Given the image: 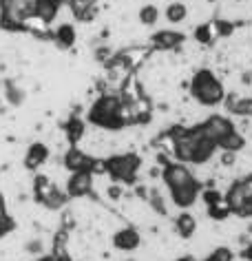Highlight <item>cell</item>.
<instances>
[{"label":"cell","mask_w":252,"mask_h":261,"mask_svg":"<svg viewBox=\"0 0 252 261\" xmlns=\"http://www.w3.org/2000/svg\"><path fill=\"white\" fill-rule=\"evenodd\" d=\"M190 93L197 102H202L204 107H215L223 100V84L217 80V75L212 71H197L190 84Z\"/></svg>","instance_id":"cell-1"},{"label":"cell","mask_w":252,"mask_h":261,"mask_svg":"<svg viewBox=\"0 0 252 261\" xmlns=\"http://www.w3.org/2000/svg\"><path fill=\"white\" fill-rule=\"evenodd\" d=\"M91 122L102 128H120L122 124H124V120H122V100L115 95L100 97V100L93 104Z\"/></svg>","instance_id":"cell-2"},{"label":"cell","mask_w":252,"mask_h":261,"mask_svg":"<svg viewBox=\"0 0 252 261\" xmlns=\"http://www.w3.org/2000/svg\"><path fill=\"white\" fill-rule=\"evenodd\" d=\"M38 0H0V16L5 27H18L36 16Z\"/></svg>","instance_id":"cell-3"},{"label":"cell","mask_w":252,"mask_h":261,"mask_svg":"<svg viewBox=\"0 0 252 261\" xmlns=\"http://www.w3.org/2000/svg\"><path fill=\"white\" fill-rule=\"evenodd\" d=\"M139 164H142L139 158L133 153L115 155V158L104 162V171L111 175L115 181H126V184H131V181H135V177H137Z\"/></svg>","instance_id":"cell-4"},{"label":"cell","mask_w":252,"mask_h":261,"mask_svg":"<svg viewBox=\"0 0 252 261\" xmlns=\"http://www.w3.org/2000/svg\"><path fill=\"white\" fill-rule=\"evenodd\" d=\"M232 130H235V126L221 115H210L208 120L199 126V133H202L206 140L215 142V144H219V142H221L228 133H232Z\"/></svg>","instance_id":"cell-5"},{"label":"cell","mask_w":252,"mask_h":261,"mask_svg":"<svg viewBox=\"0 0 252 261\" xmlns=\"http://www.w3.org/2000/svg\"><path fill=\"white\" fill-rule=\"evenodd\" d=\"M62 164H64V168H67V171H71V173H82V171H95V164H98V162H95L91 155H87L84 151H80V148L77 146H71L67 153H64V160H62Z\"/></svg>","instance_id":"cell-6"},{"label":"cell","mask_w":252,"mask_h":261,"mask_svg":"<svg viewBox=\"0 0 252 261\" xmlns=\"http://www.w3.org/2000/svg\"><path fill=\"white\" fill-rule=\"evenodd\" d=\"M113 248L120 252H135L142 246V234L135 230V228H120V230L113 232Z\"/></svg>","instance_id":"cell-7"},{"label":"cell","mask_w":252,"mask_h":261,"mask_svg":"<svg viewBox=\"0 0 252 261\" xmlns=\"http://www.w3.org/2000/svg\"><path fill=\"white\" fill-rule=\"evenodd\" d=\"M93 191V175L89 171L82 173H71L67 181V197H87Z\"/></svg>","instance_id":"cell-8"},{"label":"cell","mask_w":252,"mask_h":261,"mask_svg":"<svg viewBox=\"0 0 252 261\" xmlns=\"http://www.w3.org/2000/svg\"><path fill=\"white\" fill-rule=\"evenodd\" d=\"M161 177H164V184L168 186V191L179 188V186H184V184H188V181L195 179L192 173L188 171V166H184V164H166Z\"/></svg>","instance_id":"cell-9"},{"label":"cell","mask_w":252,"mask_h":261,"mask_svg":"<svg viewBox=\"0 0 252 261\" xmlns=\"http://www.w3.org/2000/svg\"><path fill=\"white\" fill-rule=\"evenodd\" d=\"M197 197H199L197 179H192V181H188V184H184L179 188H173L171 191V199H173V204H175L177 208H190L197 201Z\"/></svg>","instance_id":"cell-10"},{"label":"cell","mask_w":252,"mask_h":261,"mask_svg":"<svg viewBox=\"0 0 252 261\" xmlns=\"http://www.w3.org/2000/svg\"><path fill=\"white\" fill-rule=\"evenodd\" d=\"M49 158V148L47 144H42V142H36V144H31L27 148V155H24V166L29 168V171H36V168H40L44 162Z\"/></svg>","instance_id":"cell-11"},{"label":"cell","mask_w":252,"mask_h":261,"mask_svg":"<svg viewBox=\"0 0 252 261\" xmlns=\"http://www.w3.org/2000/svg\"><path fill=\"white\" fill-rule=\"evenodd\" d=\"M175 230H177L179 237L190 239L192 234L197 232V219H195V215H190V213H179L177 217H175Z\"/></svg>","instance_id":"cell-12"},{"label":"cell","mask_w":252,"mask_h":261,"mask_svg":"<svg viewBox=\"0 0 252 261\" xmlns=\"http://www.w3.org/2000/svg\"><path fill=\"white\" fill-rule=\"evenodd\" d=\"M60 11V3L58 0H38V7H36V16L40 18V22L47 27L49 22H53V18Z\"/></svg>","instance_id":"cell-13"},{"label":"cell","mask_w":252,"mask_h":261,"mask_svg":"<svg viewBox=\"0 0 252 261\" xmlns=\"http://www.w3.org/2000/svg\"><path fill=\"white\" fill-rule=\"evenodd\" d=\"M184 36L182 34H175V31H159V34L153 36V44L157 49H173L177 44H182Z\"/></svg>","instance_id":"cell-14"},{"label":"cell","mask_w":252,"mask_h":261,"mask_svg":"<svg viewBox=\"0 0 252 261\" xmlns=\"http://www.w3.org/2000/svg\"><path fill=\"white\" fill-rule=\"evenodd\" d=\"M14 228H16V221L7 213V201H5V195L0 193V239L7 237L9 232H14Z\"/></svg>","instance_id":"cell-15"},{"label":"cell","mask_w":252,"mask_h":261,"mask_svg":"<svg viewBox=\"0 0 252 261\" xmlns=\"http://www.w3.org/2000/svg\"><path fill=\"white\" fill-rule=\"evenodd\" d=\"M217 146L221 148L223 153H237V151H241V148L245 146V140H243V135H239L237 130H232V133L226 135Z\"/></svg>","instance_id":"cell-16"},{"label":"cell","mask_w":252,"mask_h":261,"mask_svg":"<svg viewBox=\"0 0 252 261\" xmlns=\"http://www.w3.org/2000/svg\"><path fill=\"white\" fill-rule=\"evenodd\" d=\"M40 204L47 208V211H60V208H64V204H67V195H64L60 188H53V191H51L47 197H42L40 199Z\"/></svg>","instance_id":"cell-17"},{"label":"cell","mask_w":252,"mask_h":261,"mask_svg":"<svg viewBox=\"0 0 252 261\" xmlns=\"http://www.w3.org/2000/svg\"><path fill=\"white\" fill-rule=\"evenodd\" d=\"M71 11H73V16L80 18V20H91L95 14L91 0H71Z\"/></svg>","instance_id":"cell-18"},{"label":"cell","mask_w":252,"mask_h":261,"mask_svg":"<svg viewBox=\"0 0 252 261\" xmlns=\"http://www.w3.org/2000/svg\"><path fill=\"white\" fill-rule=\"evenodd\" d=\"M186 16H188V9H186L184 3H171L166 7V20L173 22V24L186 20Z\"/></svg>","instance_id":"cell-19"},{"label":"cell","mask_w":252,"mask_h":261,"mask_svg":"<svg viewBox=\"0 0 252 261\" xmlns=\"http://www.w3.org/2000/svg\"><path fill=\"white\" fill-rule=\"evenodd\" d=\"M64 133H67V138L71 144H77L82 138H84V122L77 120V117H73L67 126H64Z\"/></svg>","instance_id":"cell-20"},{"label":"cell","mask_w":252,"mask_h":261,"mask_svg":"<svg viewBox=\"0 0 252 261\" xmlns=\"http://www.w3.org/2000/svg\"><path fill=\"white\" fill-rule=\"evenodd\" d=\"M55 40H58V44L60 47H71L73 44V40H75V29L71 27V24H62L60 29H58V34H55Z\"/></svg>","instance_id":"cell-21"},{"label":"cell","mask_w":252,"mask_h":261,"mask_svg":"<svg viewBox=\"0 0 252 261\" xmlns=\"http://www.w3.org/2000/svg\"><path fill=\"white\" fill-rule=\"evenodd\" d=\"M159 18V9L155 7V5H144V7L139 9V22L142 24H155Z\"/></svg>","instance_id":"cell-22"},{"label":"cell","mask_w":252,"mask_h":261,"mask_svg":"<svg viewBox=\"0 0 252 261\" xmlns=\"http://www.w3.org/2000/svg\"><path fill=\"white\" fill-rule=\"evenodd\" d=\"M230 213H232V211H230V206L226 204V199H221V201H217V204L208 206V215H210L212 219H226Z\"/></svg>","instance_id":"cell-23"},{"label":"cell","mask_w":252,"mask_h":261,"mask_svg":"<svg viewBox=\"0 0 252 261\" xmlns=\"http://www.w3.org/2000/svg\"><path fill=\"white\" fill-rule=\"evenodd\" d=\"M230 111L237 115H250L252 113V100H232Z\"/></svg>","instance_id":"cell-24"},{"label":"cell","mask_w":252,"mask_h":261,"mask_svg":"<svg viewBox=\"0 0 252 261\" xmlns=\"http://www.w3.org/2000/svg\"><path fill=\"white\" fill-rule=\"evenodd\" d=\"M24 250H27L29 254H34V257H44L47 254V250H44V241L42 239H31L24 244Z\"/></svg>","instance_id":"cell-25"},{"label":"cell","mask_w":252,"mask_h":261,"mask_svg":"<svg viewBox=\"0 0 252 261\" xmlns=\"http://www.w3.org/2000/svg\"><path fill=\"white\" fill-rule=\"evenodd\" d=\"M195 36H197L199 42H210V27H208V24H202V27H197Z\"/></svg>","instance_id":"cell-26"},{"label":"cell","mask_w":252,"mask_h":261,"mask_svg":"<svg viewBox=\"0 0 252 261\" xmlns=\"http://www.w3.org/2000/svg\"><path fill=\"white\" fill-rule=\"evenodd\" d=\"M239 186H241V191H243V195H245V199L252 201V175H250V177H245V179L239 181Z\"/></svg>","instance_id":"cell-27"},{"label":"cell","mask_w":252,"mask_h":261,"mask_svg":"<svg viewBox=\"0 0 252 261\" xmlns=\"http://www.w3.org/2000/svg\"><path fill=\"white\" fill-rule=\"evenodd\" d=\"M204 201H206V206H212V204H217V201H221V195H219L217 191H206Z\"/></svg>","instance_id":"cell-28"},{"label":"cell","mask_w":252,"mask_h":261,"mask_svg":"<svg viewBox=\"0 0 252 261\" xmlns=\"http://www.w3.org/2000/svg\"><path fill=\"white\" fill-rule=\"evenodd\" d=\"M7 97H11V102H14V104H20L22 102V95H20V91H18V89L7 91Z\"/></svg>","instance_id":"cell-29"},{"label":"cell","mask_w":252,"mask_h":261,"mask_svg":"<svg viewBox=\"0 0 252 261\" xmlns=\"http://www.w3.org/2000/svg\"><path fill=\"white\" fill-rule=\"evenodd\" d=\"M108 197H111V199H120L122 197V188L120 186H108Z\"/></svg>","instance_id":"cell-30"},{"label":"cell","mask_w":252,"mask_h":261,"mask_svg":"<svg viewBox=\"0 0 252 261\" xmlns=\"http://www.w3.org/2000/svg\"><path fill=\"white\" fill-rule=\"evenodd\" d=\"M221 164H223V166H232V164H235V153H223Z\"/></svg>","instance_id":"cell-31"},{"label":"cell","mask_w":252,"mask_h":261,"mask_svg":"<svg viewBox=\"0 0 252 261\" xmlns=\"http://www.w3.org/2000/svg\"><path fill=\"white\" fill-rule=\"evenodd\" d=\"M243 254H245V259H250V261H252V246L245 248V252H243Z\"/></svg>","instance_id":"cell-32"},{"label":"cell","mask_w":252,"mask_h":261,"mask_svg":"<svg viewBox=\"0 0 252 261\" xmlns=\"http://www.w3.org/2000/svg\"><path fill=\"white\" fill-rule=\"evenodd\" d=\"M128 261H133V259H128Z\"/></svg>","instance_id":"cell-33"}]
</instances>
